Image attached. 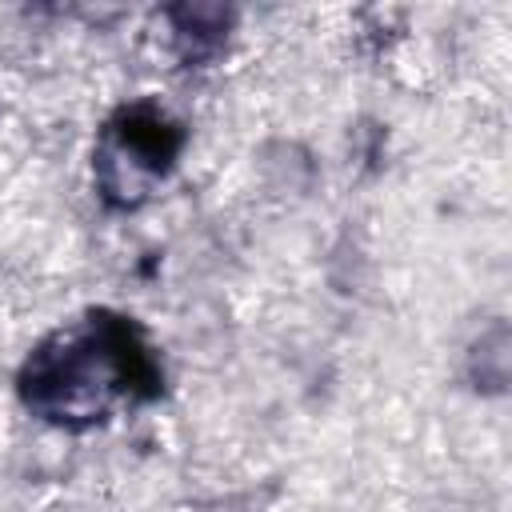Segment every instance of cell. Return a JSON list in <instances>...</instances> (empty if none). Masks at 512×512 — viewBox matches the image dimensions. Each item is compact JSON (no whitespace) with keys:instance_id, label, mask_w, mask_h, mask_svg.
<instances>
[{"instance_id":"obj_3","label":"cell","mask_w":512,"mask_h":512,"mask_svg":"<svg viewBox=\"0 0 512 512\" xmlns=\"http://www.w3.org/2000/svg\"><path fill=\"white\" fill-rule=\"evenodd\" d=\"M172 52L184 68H208L224 56L236 12L228 4H172L164 8Z\"/></svg>"},{"instance_id":"obj_2","label":"cell","mask_w":512,"mask_h":512,"mask_svg":"<svg viewBox=\"0 0 512 512\" xmlns=\"http://www.w3.org/2000/svg\"><path fill=\"white\" fill-rule=\"evenodd\" d=\"M184 140H188L184 124L172 120L152 100H132L116 108L104 120L96 152H92V176H96L100 204L112 212L140 208L176 168Z\"/></svg>"},{"instance_id":"obj_1","label":"cell","mask_w":512,"mask_h":512,"mask_svg":"<svg viewBox=\"0 0 512 512\" xmlns=\"http://www.w3.org/2000/svg\"><path fill=\"white\" fill-rule=\"evenodd\" d=\"M16 396L36 420L64 432H88L112 420L116 408L160 400L164 364L132 316L88 308L24 356Z\"/></svg>"}]
</instances>
